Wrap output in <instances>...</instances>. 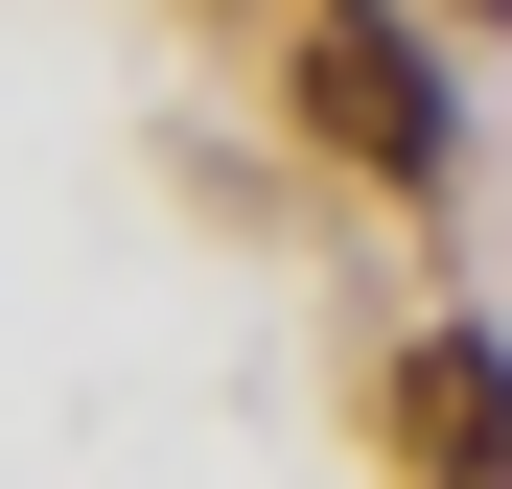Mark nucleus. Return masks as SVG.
I'll return each mask as SVG.
<instances>
[{
    "instance_id": "nucleus-1",
    "label": "nucleus",
    "mask_w": 512,
    "mask_h": 489,
    "mask_svg": "<svg viewBox=\"0 0 512 489\" xmlns=\"http://www.w3.org/2000/svg\"><path fill=\"white\" fill-rule=\"evenodd\" d=\"M303 117L350 140V163H396V187H443V140H466V94L419 70V24H373V0H350V24H303Z\"/></svg>"
},
{
    "instance_id": "nucleus-2",
    "label": "nucleus",
    "mask_w": 512,
    "mask_h": 489,
    "mask_svg": "<svg viewBox=\"0 0 512 489\" xmlns=\"http://www.w3.org/2000/svg\"><path fill=\"white\" fill-rule=\"evenodd\" d=\"M373 420H396L419 489H512V350H489V326H419V350L373 373Z\"/></svg>"
}]
</instances>
